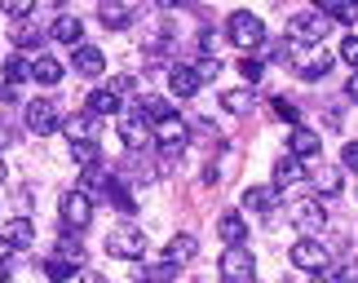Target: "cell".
Listing matches in <instances>:
<instances>
[{
	"mask_svg": "<svg viewBox=\"0 0 358 283\" xmlns=\"http://www.w3.org/2000/svg\"><path fill=\"white\" fill-rule=\"evenodd\" d=\"M332 31V18L319 9H310V13H296V18H287V36L296 40V45H319V40Z\"/></svg>",
	"mask_w": 358,
	"mask_h": 283,
	"instance_id": "6da1fadb",
	"label": "cell"
},
{
	"mask_svg": "<svg viewBox=\"0 0 358 283\" xmlns=\"http://www.w3.org/2000/svg\"><path fill=\"white\" fill-rule=\"evenodd\" d=\"M226 40H235L239 49H257L261 40H266V27H261L257 13L235 9V13H230V22H226Z\"/></svg>",
	"mask_w": 358,
	"mask_h": 283,
	"instance_id": "7a4b0ae2",
	"label": "cell"
},
{
	"mask_svg": "<svg viewBox=\"0 0 358 283\" xmlns=\"http://www.w3.org/2000/svg\"><path fill=\"white\" fill-rule=\"evenodd\" d=\"M257 270V261H252V252H248L243 244H230L222 252V261H217V275H222L226 283H248Z\"/></svg>",
	"mask_w": 358,
	"mask_h": 283,
	"instance_id": "3957f363",
	"label": "cell"
},
{
	"mask_svg": "<svg viewBox=\"0 0 358 283\" xmlns=\"http://www.w3.org/2000/svg\"><path fill=\"white\" fill-rule=\"evenodd\" d=\"M327 261H332V252H327L314 235H301L296 244H292V266H296V270H310L314 275V270H327Z\"/></svg>",
	"mask_w": 358,
	"mask_h": 283,
	"instance_id": "277c9868",
	"label": "cell"
},
{
	"mask_svg": "<svg viewBox=\"0 0 358 283\" xmlns=\"http://www.w3.org/2000/svg\"><path fill=\"white\" fill-rule=\"evenodd\" d=\"M106 252H111V257L133 261V257H142V252H146V235L137 231V226H120V231L106 235Z\"/></svg>",
	"mask_w": 358,
	"mask_h": 283,
	"instance_id": "5b68a950",
	"label": "cell"
},
{
	"mask_svg": "<svg viewBox=\"0 0 358 283\" xmlns=\"http://www.w3.org/2000/svg\"><path fill=\"white\" fill-rule=\"evenodd\" d=\"M58 106L45 102V98H36V102H27V129L36 133V138H49V133H58Z\"/></svg>",
	"mask_w": 358,
	"mask_h": 283,
	"instance_id": "8992f818",
	"label": "cell"
},
{
	"mask_svg": "<svg viewBox=\"0 0 358 283\" xmlns=\"http://www.w3.org/2000/svg\"><path fill=\"white\" fill-rule=\"evenodd\" d=\"M89 217H93L89 195H85V191H66V195H62V226H66V231H85Z\"/></svg>",
	"mask_w": 358,
	"mask_h": 283,
	"instance_id": "52a82bcc",
	"label": "cell"
},
{
	"mask_svg": "<svg viewBox=\"0 0 358 283\" xmlns=\"http://www.w3.org/2000/svg\"><path fill=\"white\" fill-rule=\"evenodd\" d=\"M287 222H292L301 235H319L327 226V212H323L319 199H301V204H292V217H287Z\"/></svg>",
	"mask_w": 358,
	"mask_h": 283,
	"instance_id": "ba28073f",
	"label": "cell"
},
{
	"mask_svg": "<svg viewBox=\"0 0 358 283\" xmlns=\"http://www.w3.org/2000/svg\"><path fill=\"white\" fill-rule=\"evenodd\" d=\"M120 138L133 146V151H142V146H150V124H146V115L137 111H124V119H120Z\"/></svg>",
	"mask_w": 358,
	"mask_h": 283,
	"instance_id": "9c48e42d",
	"label": "cell"
},
{
	"mask_svg": "<svg viewBox=\"0 0 358 283\" xmlns=\"http://www.w3.org/2000/svg\"><path fill=\"white\" fill-rule=\"evenodd\" d=\"M0 235H5L13 248H31V244H36V226H31V217H9L5 226H0Z\"/></svg>",
	"mask_w": 358,
	"mask_h": 283,
	"instance_id": "30bf717a",
	"label": "cell"
},
{
	"mask_svg": "<svg viewBox=\"0 0 358 283\" xmlns=\"http://www.w3.org/2000/svg\"><path fill=\"white\" fill-rule=\"evenodd\" d=\"M71 66H76L80 75H89V80H93V75H102V71H106V53H102V49H93V45H80Z\"/></svg>",
	"mask_w": 358,
	"mask_h": 283,
	"instance_id": "8fae6325",
	"label": "cell"
},
{
	"mask_svg": "<svg viewBox=\"0 0 358 283\" xmlns=\"http://www.w3.org/2000/svg\"><path fill=\"white\" fill-rule=\"evenodd\" d=\"M296 66H301V80H323L327 66H332V53L314 49V53H306V58H296Z\"/></svg>",
	"mask_w": 358,
	"mask_h": 283,
	"instance_id": "7c38bea8",
	"label": "cell"
},
{
	"mask_svg": "<svg viewBox=\"0 0 358 283\" xmlns=\"http://www.w3.org/2000/svg\"><path fill=\"white\" fill-rule=\"evenodd\" d=\"M274 199H279V186H248V191H243V208H252V212H270V208H274Z\"/></svg>",
	"mask_w": 358,
	"mask_h": 283,
	"instance_id": "4fadbf2b",
	"label": "cell"
},
{
	"mask_svg": "<svg viewBox=\"0 0 358 283\" xmlns=\"http://www.w3.org/2000/svg\"><path fill=\"white\" fill-rule=\"evenodd\" d=\"M49 36L62 40V45H71V49H80V40H85V22H80V18H66V13H62V18L53 22Z\"/></svg>",
	"mask_w": 358,
	"mask_h": 283,
	"instance_id": "5bb4252c",
	"label": "cell"
},
{
	"mask_svg": "<svg viewBox=\"0 0 358 283\" xmlns=\"http://www.w3.org/2000/svg\"><path fill=\"white\" fill-rule=\"evenodd\" d=\"M287 146H292V155H296V159H310V155H319V146H323V142H319V133H310V129H301V124H296V129H292V142H287Z\"/></svg>",
	"mask_w": 358,
	"mask_h": 283,
	"instance_id": "9a60e30c",
	"label": "cell"
},
{
	"mask_svg": "<svg viewBox=\"0 0 358 283\" xmlns=\"http://www.w3.org/2000/svg\"><path fill=\"white\" fill-rule=\"evenodd\" d=\"M169 85H173V93H177V98H190V93L199 89V75H195V66H173V71H169Z\"/></svg>",
	"mask_w": 358,
	"mask_h": 283,
	"instance_id": "2e32d148",
	"label": "cell"
},
{
	"mask_svg": "<svg viewBox=\"0 0 358 283\" xmlns=\"http://www.w3.org/2000/svg\"><path fill=\"white\" fill-rule=\"evenodd\" d=\"M155 138L164 142V146H182L186 142V124H182V119H177V115H164V119H155Z\"/></svg>",
	"mask_w": 358,
	"mask_h": 283,
	"instance_id": "e0dca14e",
	"label": "cell"
},
{
	"mask_svg": "<svg viewBox=\"0 0 358 283\" xmlns=\"http://www.w3.org/2000/svg\"><path fill=\"white\" fill-rule=\"evenodd\" d=\"M137 283H177V261H155L137 270Z\"/></svg>",
	"mask_w": 358,
	"mask_h": 283,
	"instance_id": "ac0fdd59",
	"label": "cell"
},
{
	"mask_svg": "<svg viewBox=\"0 0 358 283\" xmlns=\"http://www.w3.org/2000/svg\"><path fill=\"white\" fill-rule=\"evenodd\" d=\"M217 235H222L226 244H243V239H248V222L239 217V212H226V217L217 222Z\"/></svg>",
	"mask_w": 358,
	"mask_h": 283,
	"instance_id": "d6986e66",
	"label": "cell"
},
{
	"mask_svg": "<svg viewBox=\"0 0 358 283\" xmlns=\"http://www.w3.org/2000/svg\"><path fill=\"white\" fill-rule=\"evenodd\" d=\"M195 252H199V244H195L190 235H173V239H169V261L186 266V261H195Z\"/></svg>",
	"mask_w": 358,
	"mask_h": 283,
	"instance_id": "ffe728a7",
	"label": "cell"
},
{
	"mask_svg": "<svg viewBox=\"0 0 358 283\" xmlns=\"http://www.w3.org/2000/svg\"><path fill=\"white\" fill-rule=\"evenodd\" d=\"M115 111H120V93H111V89L89 93V115H115Z\"/></svg>",
	"mask_w": 358,
	"mask_h": 283,
	"instance_id": "44dd1931",
	"label": "cell"
},
{
	"mask_svg": "<svg viewBox=\"0 0 358 283\" xmlns=\"http://www.w3.org/2000/svg\"><path fill=\"white\" fill-rule=\"evenodd\" d=\"M341 186H345V182H341V173H336V168H327V164L314 168V191H323V195H341Z\"/></svg>",
	"mask_w": 358,
	"mask_h": 283,
	"instance_id": "7402d4cb",
	"label": "cell"
},
{
	"mask_svg": "<svg viewBox=\"0 0 358 283\" xmlns=\"http://www.w3.org/2000/svg\"><path fill=\"white\" fill-rule=\"evenodd\" d=\"M31 75L40 80V85H58V80H62V62L58 58H36L31 62Z\"/></svg>",
	"mask_w": 358,
	"mask_h": 283,
	"instance_id": "603a6c76",
	"label": "cell"
},
{
	"mask_svg": "<svg viewBox=\"0 0 358 283\" xmlns=\"http://www.w3.org/2000/svg\"><path fill=\"white\" fill-rule=\"evenodd\" d=\"M45 275H49L53 283H76V279H80V275H76V261H66V257L45 261Z\"/></svg>",
	"mask_w": 358,
	"mask_h": 283,
	"instance_id": "cb8c5ba5",
	"label": "cell"
},
{
	"mask_svg": "<svg viewBox=\"0 0 358 283\" xmlns=\"http://www.w3.org/2000/svg\"><path fill=\"white\" fill-rule=\"evenodd\" d=\"M137 111L146 119H164V115H173V106H169V98H159V93H146V98L137 102Z\"/></svg>",
	"mask_w": 358,
	"mask_h": 283,
	"instance_id": "d4e9b609",
	"label": "cell"
},
{
	"mask_svg": "<svg viewBox=\"0 0 358 283\" xmlns=\"http://www.w3.org/2000/svg\"><path fill=\"white\" fill-rule=\"evenodd\" d=\"M71 159H76L80 168H93V164H98V142H93V138L71 142Z\"/></svg>",
	"mask_w": 358,
	"mask_h": 283,
	"instance_id": "484cf974",
	"label": "cell"
},
{
	"mask_svg": "<svg viewBox=\"0 0 358 283\" xmlns=\"http://www.w3.org/2000/svg\"><path fill=\"white\" fill-rule=\"evenodd\" d=\"M296 177H301V168H296V155H279V164H274V186L283 191V186H292Z\"/></svg>",
	"mask_w": 358,
	"mask_h": 283,
	"instance_id": "4316f807",
	"label": "cell"
},
{
	"mask_svg": "<svg viewBox=\"0 0 358 283\" xmlns=\"http://www.w3.org/2000/svg\"><path fill=\"white\" fill-rule=\"evenodd\" d=\"M102 27H111V31H124V27H129V9L115 5V0H106V5H102Z\"/></svg>",
	"mask_w": 358,
	"mask_h": 283,
	"instance_id": "83f0119b",
	"label": "cell"
},
{
	"mask_svg": "<svg viewBox=\"0 0 358 283\" xmlns=\"http://www.w3.org/2000/svg\"><path fill=\"white\" fill-rule=\"evenodd\" d=\"M5 80H9V85H22V80H31V62H27L22 53H13V58L5 62Z\"/></svg>",
	"mask_w": 358,
	"mask_h": 283,
	"instance_id": "f1b7e54d",
	"label": "cell"
},
{
	"mask_svg": "<svg viewBox=\"0 0 358 283\" xmlns=\"http://www.w3.org/2000/svg\"><path fill=\"white\" fill-rule=\"evenodd\" d=\"M222 106L235 111V115H243L248 106H252V93H248V89H230V93H222Z\"/></svg>",
	"mask_w": 358,
	"mask_h": 283,
	"instance_id": "f546056e",
	"label": "cell"
},
{
	"mask_svg": "<svg viewBox=\"0 0 358 283\" xmlns=\"http://www.w3.org/2000/svg\"><path fill=\"white\" fill-rule=\"evenodd\" d=\"M40 40H45V36H40V27H31V22L13 27V45H18V49H31V45H40Z\"/></svg>",
	"mask_w": 358,
	"mask_h": 283,
	"instance_id": "4dcf8cb0",
	"label": "cell"
},
{
	"mask_svg": "<svg viewBox=\"0 0 358 283\" xmlns=\"http://www.w3.org/2000/svg\"><path fill=\"white\" fill-rule=\"evenodd\" d=\"M62 129H66V138L80 142V138H89V133H93V115H89V111H85V115H71Z\"/></svg>",
	"mask_w": 358,
	"mask_h": 283,
	"instance_id": "1f68e13d",
	"label": "cell"
},
{
	"mask_svg": "<svg viewBox=\"0 0 358 283\" xmlns=\"http://www.w3.org/2000/svg\"><path fill=\"white\" fill-rule=\"evenodd\" d=\"M58 257H66V261H76V266H80V261H85V248H80L71 235H62V239H58Z\"/></svg>",
	"mask_w": 358,
	"mask_h": 283,
	"instance_id": "d6a6232c",
	"label": "cell"
},
{
	"mask_svg": "<svg viewBox=\"0 0 358 283\" xmlns=\"http://www.w3.org/2000/svg\"><path fill=\"white\" fill-rule=\"evenodd\" d=\"M270 106H274V115H279V119H287V124H301V111H296L287 98H274Z\"/></svg>",
	"mask_w": 358,
	"mask_h": 283,
	"instance_id": "836d02e7",
	"label": "cell"
},
{
	"mask_svg": "<svg viewBox=\"0 0 358 283\" xmlns=\"http://www.w3.org/2000/svg\"><path fill=\"white\" fill-rule=\"evenodd\" d=\"M239 75L248 80V85H257V80H261V75H266V66H261L257 58H239Z\"/></svg>",
	"mask_w": 358,
	"mask_h": 283,
	"instance_id": "e575fe53",
	"label": "cell"
},
{
	"mask_svg": "<svg viewBox=\"0 0 358 283\" xmlns=\"http://www.w3.org/2000/svg\"><path fill=\"white\" fill-rule=\"evenodd\" d=\"M31 5H36V0H0V9H5L9 18H27V13H31Z\"/></svg>",
	"mask_w": 358,
	"mask_h": 283,
	"instance_id": "d590c367",
	"label": "cell"
},
{
	"mask_svg": "<svg viewBox=\"0 0 358 283\" xmlns=\"http://www.w3.org/2000/svg\"><path fill=\"white\" fill-rule=\"evenodd\" d=\"M341 58H345L354 71H358V36H345V40H341Z\"/></svg>",
	"mask_w": 358,
	"mask_h": 283,
	"instance_id": "8d00e7d4",
	"label": "cell"
},
{
	"mask_svg": "<svg viewBox=\"0 0 358 283\" xmlns=\"http://www.w3.org/2000/svg\"><path fill=\"white\" fill-rule=\"evenodd\" d=\"M133 89H137L133 75H115V80H111V93H133Z\"/></svg>",
	"mask_w": 358,
	"mask_h": 283,
	"instance_id": "74e56055",
	"label": "cell"
},
{
	"mask_svg": "<svg viewBox=\"0 0 358 283\" xmlns=\"http://www.w3.org/2000/svg\"><path fill=\"white\" fill-rule=\"evenodd\" d=\"M341 159H345V168H354V173H358V142H350V146H345V155H341Z\"/></svg>",
	"mask_w": 358,
	"mask_h": 283,
	"instance_id": "f35d334b",
	"label": "cell"
},
{
	"mask_svg": "<svg viewBox=\"0 0 358 283\" xmlns=\"http://www.w3.org/2000/svg\"><path fill=\"white\" fill-rule=\"evenodd\" d=\"M314 283H345L341 275H327V270H314Z\"/></svg>",
	"mask_w": 358,
	"mask_h": 283,
	"instance_id": "ab89813d",
	"label": "cell"
},
{
	"mask_svg": "<svg viewBox=\"0 0 358 283\" xmlns=\"http://www.w3.org/2000/svg\"><path fill=\"white\" fill-rule=\"evenodd\" d=\"M9 252H13V244H9L5 235H0V266H5V257H9Z\"/></svg>",
	"mask_w": 358,
	"mask_h": 283,
	"instance_id": "60d3db41",
	"label": "cell"
},
{
	"mask_svg": "<svg viewBox=\"0 0 358 283\" xmlns=\"http://www.w3.org/2000/svg\"><path fill=\"white\" fill-rule=\"evenodd\" d=\"M345 93H350V98H358V75H354L350 85H345Z\"/></svg>",
	"mask_w": 358,
	"mask_h": 283,
	"instance_id": "b9f144b4",
	"label": "cell"
},
{
	"mask_svg": "<svg viewBox=\"0 0 358 283\" xmlns=\"http://www.w3.org/2000/svg\"><path fill=\"white\" fill-rule=\"evenodd\" d=\"M5 146H9V129L0 124V151H5Z\"/></svg>",
	"mask_w": 358,
	"mask_h": 283,
	"instance_id": "7bdbcfd3",
	"label": "cell"
},
{
	"mask_svg": "<svg viewBox=\"0 0 358 283\" xmlns=\"http://www.w3.org/2000/svg\"><path fill=\"white\" fill-rule=\"evenodd\" d=\"M345 13H350V18H354V13H358V0H345Z\"/></svg>",
	"mask_w": 358,
	"mask_h": 283,
	"instance_id": "ee69618b",
	"label": "cell"
},
{
	"mask_svg": "<svg viewBox=\"0 0 358 283\" xmlns=\"http://www.w3.org/2000/svg\"><path fill=\"white\" fill-rule=\"evenodd\" d=\"M80 283H106L102 275H85V279H80Z\"/></svg>",
	"mask_w": 358,
	"mask_h": 283,
	"instance_id": "f6af8a7d",
	"label": "cell"
},
{
	"mask_svg": "<svg viewBox=\"0 0 358 283\" xmlns=\"http://www.w3.org/2000/svg\"><path fill=\"white\" fill-rule=\"evenodd\" d=\"M0 182H5V164H0Z\"/></svg>",
	"mask_w": 358,
	"mask_h": 283,
	"instance_id": "bcb514c9",
	"label": "cell"
},
{
	"mask_svg": "<svg viewBox=\"0 0 358 283\" xmlns=\"http://www.w3.org/2000/svg\"><path fill=\"white\" fill-rule=\"evenodd\" d=\"M0 283H9V279H5V270H0Z\"/></svg>",
	"mask_w": 358,
	"mask_h": 283,
	"instance_id": "7dc6e473",
	"label": "cell"
}]
</instances>
